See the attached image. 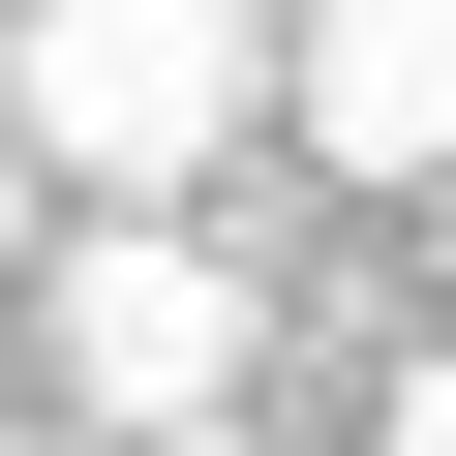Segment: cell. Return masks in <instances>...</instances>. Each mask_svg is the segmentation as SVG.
Returning <instances> with one entry per match:
<instances>
[{
  "label": "cell",
  "instance_id": "2",
  "mask_svg": "<svg viewBox=\"0 0 456 456\" xmlns=\"http://www.w3.org/2000/svg\"><path fill=\"white\" fill-rule=\"evenodd\" d=\"M31 365H61L92 426H213V395H274V274L213 244L183 183H92V244L31 274Z\"/></svg>",
  "mask_w": 456,
  "mask_h": 456
},
{
  "label": "cell",
  "instance_id": "4",
  "mask_svg": "<svg viewBox=\"0 0 456 456\" xmlns=\"http://www.w3.org/2000/svg\"><path fill=\"white\" fill-rule=\"evenodd\" d=\"M395 456H456V335H426V365H395Z\"/></svg>",
  "mask_w": 456,
  "mask_h": 456
},
{
  "label": "cell",
  "instance_id": "1",
  "mask_svg": "<svg viewBox=\"0 0 456 456\" xmlns=\"http://www.w3.org/2000/svg\"><path fill=\"white\" fill-rule=\"evenodd\" d=\"M0 122L61 183H213L274 122V0H0Z\"/></svg>",
  "mask_w": 456,
  "mask_h": 456
},
{
  "label": "cell",
  "instance_id": "3",
  "mask_svg": "<svg viewBox=\"0 0 456 456\" xmlns=\"http://www.w3.org/2000/svg\"><path fill=\"white\" fill-rule=\"evenodd\" d=\"M274 122L335 183H456V0H274Z\"/></svg>",
  "mask_w": 456,
  "mask_h": 456
},
{
  "label": "cell",
  "instance_id": "5",
  "mask_svg": "<svg viewBox=\"0 0 456 456\" xmlns=\"http://www.w3.org/2000/svg\"><path fill=\"white\" fill-rule=\"evenodd\" d=\"M31 183H61V152H31V122H0V274H31Z\"/></svg>",
  "mask_w": 456,
  "mask_h": 456
}]
</instances>
